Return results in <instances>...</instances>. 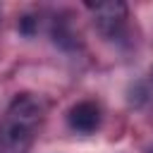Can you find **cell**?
Returning <instances> with one entry per match:
<instances>
[{"instance_id": "1", "label": "cell", "mask_w": 153, "mask_h": 153, "mask_svg": "<svg viewBox=\"0 0 153 153\" xmlns=\"http://www.w3.org/2000/svg\"><path fill=\"white\" fill-rule=\"evenodd\" d=\"M41 100L31 93L17 96L0 122V153H29L41 127Z\"/></svg>"}, {"instance_id": "2", "label": "cell", "mask_w": 153, "mask_h": 153, "mask_svg": "<svg viewBox=\"0 0 153 153\" xmlns=\"http://www.w3.org/2000/svg\"><path fill=\"white\" fill-rule=\"evenodd\" d=\"M100 122V112L93 103L84 100V103H76L72 110H69V124L76 129V131H84V134H91Z\"/></svg>"}, {"instance_id": "3", "label": "cell", "mask_w": 153, "mask_h": 153, "mask_svg": "<svg viewBox=\"0 0 153 153\" xmlns=\"http://www.w3.org/2000/svg\"><path fill=\"white\" fill-rule=\"evenodd\" d=\"M88 7L96 12L98 26L103 31H115L127 17V7L122 2H98V5H88Z\"/></svg>"}]
</instances>
